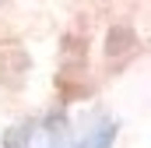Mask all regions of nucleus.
Returning <instances> with one entry per match:
<instances>
[{
	"label": "nucleus",
	"instance_id": "2",
	"mask_svg": "<svg viewBox=\"0 0 151 148\" xmlns=\"http://www.w3.org/2000/svg\"><path fill=\"white\" fill-rule=\"evenodd\" d=\"M116 138V123H102V127H95L88 138H84V145L81 148H109Z\"/></svg>",
	"mask_w": 151,
	"mask_h": 148
},
{
	"label": "nucleus",
	"instance_id": "1",
	"mask_svg": "<svg viewBox=\"0 0 151 148\" xmlns=\"http://www.w3.org/2000/svg\"><path fill=\"white\" fill-rule=\"evenodd\" d=\"M7 148H67V131L56 120L46 123H28L14 138H7Z\"/></svg>",
	"mask_w": 151,
	"mask_h": 148
}]
</instances>
